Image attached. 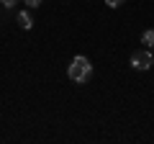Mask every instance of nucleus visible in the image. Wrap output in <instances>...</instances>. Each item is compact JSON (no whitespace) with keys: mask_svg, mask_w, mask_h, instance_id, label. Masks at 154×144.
<instances>
[{"mask_svg":"<svg viewBox=\"0 0 154 144\" xmlns=\"http://www.w3.org/2000/svg\"><path fill=\"white\" fill-rule=\"evenodd\" d=\"M26 5L28 8H38V5H41V0H26Z\"/></svg>","mask_w":154,"mask_h":144,"instance_id":"423d86ee","label":"nucleus"},{"mask_svg":"<svg viewBox=\"0 0 154 144\" xmlns=\"http://www.w3.org/2000/svg\"><path fill=\"white\" fill-rule=\"evenodd\" d=\"M131 64L134 70H146L149 64H154V57H152V49H139L131 54Z\"/></svg>","mask_w":154,"mask_h":144,"instance_id":"f03ea898","label":"nucleus"},{"mask_svg":"<svg viewBox=\"0 0 154 144\" xmlns=\"http://www.w3.org/2000/svg\"><path fill=\"white\" fill-rule=\"evenodd\" d=\"M105 3H108V8H118V5H123L126 0H105Z\"/></svg>","mask_w":154,"mask_h":144,"instance_id":"39448f33","label":"nucleus"},{"mask_svg":"<svg viewBox=\"0 0 154 144\" xmlns=\"http://www.w3.org/2000/svg\"><path fill=\"white\" fill-rule=\"evenodd\" d=\"M141 41H144V46H146V49H154V28H149V31L141 33Z\"/></svg>","mask_w":154,"mask_h":144,"instance_id":"7ed1b4c3","label":"nucleus"},{"mask_svg":"<svg viewBox=\"0 0 154 144\" xmlns=\"http://www.w3.org/2000/svg\"><path fill=\"white\" fill-rule=\"evenodd\" d=\"M16 3H18V0H3V5H5V8H13Z\"/></svg>","mask_w":154,"mask_h":144,"instance_id":"0eeeda50","label":"nucleus"},{"mask_svg":"<svg viewBox=\"0 0 154 144\" xmlns=\"http://www.w3.org/2000/svg\"><path fill=\"white\" fill-rule=\"evenodd\" d=\"M18 23H21V28H26V31H28V28L33 26V18L28 16L26 11H23V13H18Z\"/></svg>","mask_w":154,"mask_h":144,"instance_id":"20e7f679","label":"nucleus"},{"mask_svg":"<svg viewBox=\"0 0 154 144\" xmlns=\"http://www.w3.org/2000/svg\"><path fill=\"white\" fill-rule=\"evenodd\" d=\"M67 75H69L72 83H88L90 75H93V64H90L88 57L82 54H77L75 59H72V64L67 67Z\"/></svg>","mask_w":154,"mask_h":144,"instance_id":"f257e3e1","label":"nucleus"}]
</instances>
